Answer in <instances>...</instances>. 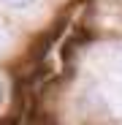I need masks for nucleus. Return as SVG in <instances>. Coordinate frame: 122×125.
Returning <instances> with one entry per match:
<instances>
[{
    "instance_id": "f257e3e1",
    "label": "nucleus",
    "mask_w": 122,
    "mask_h": 125,
    "mask_svg": "<svg viewBox=\"0 0 122 125\" xmlns=\"http://www.w3.org/2000/svg\"><path fill=\"white\" fill-rule=\"evenodd\" d=\"M3 3H6V6H11V8H27L33 0H3Z\"/></svg>"
}]
</instances>
